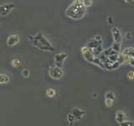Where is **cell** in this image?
<instances>
[{"label":"cell","instance_id":"7402d4cb","mask_svg":"<svg viewBox=\"0 0 134 126\" xmlns=\"http://www.w3.org/2000/svg\"><path fill=\"white\" fill-rule=\"evenodd\" d=\"M94 39L96 40V41H98L99 43H100V44H102V35H96L95 36H94Z\"/></svg>","mask_w":134,"mask_h":126},{"label":"cell","instance_id":"4fadbf2b","mask_svg":"<svg viewBox=\"0 0 134 126\" xmlns=\"http://www.w3.org/2000/svg\"><path fill=\"white\" fill-rule=\"evenodd\" d=\"M133 50H134V48L132 47V46H130V47L125 48L124 50L121 53L127 55V56H128L129 57H134L133 56Z\"/></svg>","mask_w":134,"mask_h":126},{"label":"cell","instance_id":"7c38bea8","mask_svg":"<svg viewBox=\"0 0 134 126\" xmlns=\"http://www.w3.org/2000/svg\"><path fill=\"white\" fill-rule=\"evenodd\" d=\"M10 82V77L7 74L0 73V84H8Z\"/></svg>","mask_w":134,"mask_h":126},{"label":"cell","instance_id":"6da1fadb","mask_svg":"<svg viewBox=\"0 0 134 126\" xmlns=\"http://www.w3.org/2000/svg\"><path fill=\"white\" fill-rule=\"evenodd\" d=\"M29 40L34 46L41 50L49 52L54 51V47L50 43V41L44 35V34L41 32L37 33L35 35H30L29 37Z\"/></svg>","mask_w":134,"mask_h":126},{"label":"cell","instance_id":"d4e9b609","mask_svg":"<svg viewBox=\"0 0 134 126\" xmlns=\"http://www.w3.org/2000/svg\"><path fill=\"white\" fill-rule=\"evenodd\" d=\"M107 22L109 24H112L113 23V19H112V17L111 16H109L108 18H107Z\"/></svg>","mask_w":134,"mask_h":126},{"label":"cell","instance_id":"8992f818","mask_svg":"<svg viewBox=\"0 0 134 126\" xmlns=\"http://www.w3.org/2000/svg\"><path fill=\"white\" fill-rule=\"evenodd\" d=\"M68 55L65 52H59L56 53L54 56V65L59 66V67H62L64 65V62L66 60Z\"/></svg>","mask_w":134,"mask_h":126},{"label":"cell","instance_id":"8fae6325","mask_svg":"<svg viewBox=\"0 0 134 126\" xmlns=\"http://www.w3.org/2000/svg\"><path fill=\"white\" fill-rule=\"evenodd\" d=\"M45 94L49 98H53L56 95V91L53 87H48L45 91Z\"/></svg>","mask_w":134,"mask_h":126},{"label":"cell","instance_id":"484cf974","mask_svg":"<svg viewBox=\"0 0 134 126\" xmlns=\"http://www.w3.org/2000/svg\"><path fill=\"white\" fill-rule=\"evenodd\" d=\"M123 1L126 3H132L134 0H123Z\"/></svg>","mask_w":134,"mask_h":126},{"label":"cell","instance_id":"603a6c76","mask_svg":"<svg viewBox=\"0 0 134 126\" xmlns=\"http://www.w3.org/2000/svg\"><path fill=\"white\" fill-rule=\"evenodd\" d=\"M127 77L131 80V81H132V80L134 79V71H130L127 72Z\"/></svg>","mask_w":134,"mask_h":126},{"label":"cell","instance_id":"52a82bcc","mask_svg":"<svg viewBox=\"0 0 134 126\" xmlns=\"http://www.w3.org/2000/svg\"><path fill=\"white\" fill-rule=\"evenodd\" d=\"M20 40V37L18 34H12L9 36L8 37V39L6 40V43L8 46H14L16 45L19 44V42Z\"/></svg>","mask_w":134,"mask_h":126},{"label":"cell","instance_id":"5bb4252c","mask_svg":"<svg viewBox=\"0 0 134 126\" xmlns=\"http://www.w3.org/2000/svg\"><path fill=\"white\" fill-rule=\"evenodd\" d=\"M21 65H22V61H21L18 58H14V59H12L11 60V66L14 68H18Z\"/></svg>","mask_w":134,"mask_h":126},{"label":"cell","instance_id":"30bf717a","mask_svg":"<svg viewBox=\"0 0 134 126\" xmlns=\"http://www.w3.org/2000/svg\"><path fill=\"white\" fill-rule=\"evenodd\" d=\"M115 119L116 123L120 124L121 123H122L124 120L127 119V114H126L125 112H123L122 110H118L115 114Z\"/></svg>","mask_w":134,"mask_h":126},{"label":"cell","instance_id":"ba28073f","mask_svg":"<svg viewBox=\"0 0 134 126\" xmlns=\"http://www.w3.org/2000/svg\"><path fill=\"white\" fill-rule=\"evenodd\" d=\"M111 35L113 38V41L121 43V41H122V36H121V33L120 31V29L117 27L111 28Z\"/></svg>","mask_w":134,"mask_h":126},{"label":"cell","instance_id":"277c9868","mask_svg":"<svg viewBox=\"0 0 134 126\" xmlns=\"http://www.w3.org/2000/svg\"><path fill=\"white\" fill-rule=\"evenodd\" d=\"M16 7L15 4L12 3H3L2 5H0V16L2 17H6Z\"/></svg>","mask_w":134,"mask_h":126},{"label":"cell","instance_id":"d6986e66","mask_svg":"<svg viewBox=\"0 0 134 126\" xmlns=\"http://www.w3.org/2000/svg\"><path fill=\"white\" fill-rule=\"evenodd\" d=\"M113 103H114V100L110 98H105V106L107 108H111Z\"/></svg>","mask_w":134,"mask_h":126},{"label":"cell","instance_id":"7a4b0ae2","mask_svg":"<svg viewBox=\"0 0 134 126\" xmlns=\"http://www.w3.org/2000/svg\"><path fill=\"white\" fill-rule=\"evenodd\" d=\"M87 9L83 6L81 0H74L66 8L65 15L71 19H81L86 14Z\"/></svg>","mask_w":134,"mask_h":126},{"label":"cell","instance_id":"cb8c5ba5","mask_svg":"<svg viewBox=\"0 0 134 126\" xmlns=\"http://www.w3.org/2000/svg\"><path fill=\"white\" fill-rule=\"evenodd\" d=\"M125 38H126V39L131 40L132 38V33H131V32H127V33H126V34H125Z\"/></svg>","mask_w":134,"mask_h":126},{"label":"cell","instance_id":"ffe728a7","mask_svg":"<svg viewBox=\"0 0 134 126\" xmlns=\"http://www.w3.org/2000/svg\"><path fill=\"white\" fill-rule=\"evenodd\" d=\"M133 122L132 121H131V120H127V119H126V120H124L122 123H121L119 125H121V126H133Z\"/></svg>","mask_w":134,"mask_h":126},{"label":"cell","instance_id":"9c48e42d","mask_svg":"<svg viewBox=\"0 0 134 126\" xmlns=\"http://www.w3.org/2000/svg\"><path fill=\"white\" fill-rule=\"evenodd\" d=\"M73 114V116L75 117V119L76 121H80L83 119V117L85 116L86 112L83 110V109H81L79 108H74L70 112Z\"/></svg>","mask_w":134,"mask_h":126},{"label":"cell","instance_id":"ac0fdd59","mask_svg":"<svg viewBox=\"0 0 134 126\" xmlns=\"http://www.w3.org/2000/svg\"><path fill=\"white\" fill-rule=\"evenodd\" d=\"M105 98H110L112 100H115L116 98V95L113 92H107L106 94H105Z\"/></svg>","mask_w":134,"mask_h":126},{"label":"cell","instance_id":"3957f363","mask_svg":"<svg viewBox=\"0 0 134 126\" xmlns=\"http://www.w3.org/2000/svg\"><path fill=\"white\" fill-rule=\"evenodd\" d=\"M49 76L54 80H60L64 76V71L62 67H59L55 65L49 66Z\"/></svg>","mask_w":134,"mask_h":126},{"label":"cell","instance_id":"5b68a950","mask_svg":"<svg viewBox=\"0 0 134 126\" xmlns=\"http://www.w3.org/2000/svg\"><path fill=\"white\" fill-rule=\"evenodd\" d=\"M81 54L86 61H88L89 63H93V61L96 56H94L92 50L89 47H87L86 45H84L81 48Z\"/></svg>","mask_w":134,"mask_h":126},{"label":"cell","instance_id":"44dd1931","mask_svg":"<svg viewBox=\"0 0 134 126\" xmlns=\"http://www.w3.org/2000/svg\"><path fill=\"white\" fill-rule=\"evenodd\" d=\"M21 74H22V76L24 77V78H28L29 76H30V71H29V69H24L22 71V72H21Z\"/></svg>","mask_w":134,"mask_h":126},{"label":"cell","instance_id":"9a60e30c","mask_svg":"<svg viewBox=\"0 0 134 126\" xmlns=\"http://www.w3.org/2000/svg\"><path fill=\"white\" fill-rule=\"evenodd\" d=\"M121 43H118V42L113 41V44H112L111 48L116 52H121Z\"/></svg>","mask_w":134,"mask_h":126},{"label":"cell","instance_id":"2e32d148","mask_svg":"<svg viewBox=\"0 0 134 126\" xmlns=\"http://www.w3.org/2000/svg\"><path fill=\"white\" fill-rule=\"evenodd\" d=\"M67 121H68V123L70 124V125H72L74 124L76 120H75V117L73 116V114L71 113H69L68 114H67Z\"/></svg>","mask_w":134,"mask_h":126},{"label":"cell","instance_id":"e0dca14e","mask_svg":"<svg viewBox=\"0 0 134 126\" xmlns=\"http://www.w3.org/2000/svg\"><path fill=\"white\" fill-rule=\"evenodd\" d=\"M81 1H82L83 6L86 8H90L93 5V0H81Z\"/></svg>","mask_w":134,"mask_h":126}]
</instances>
